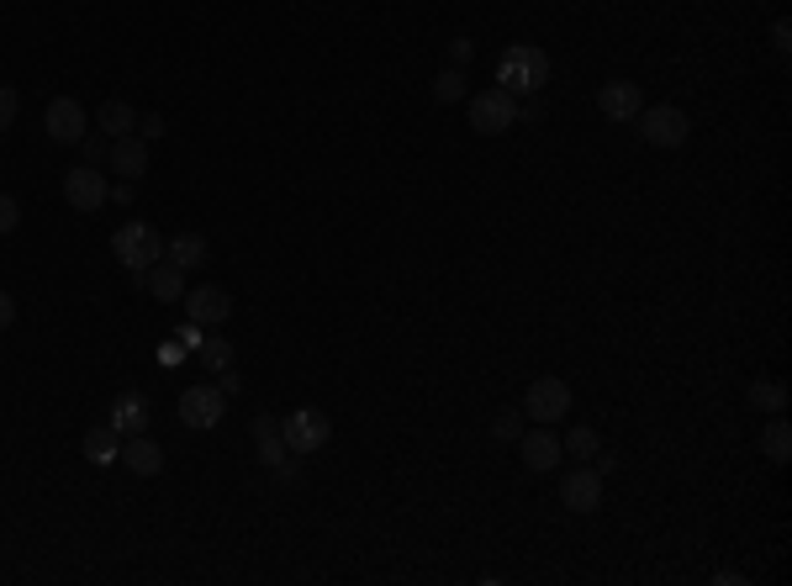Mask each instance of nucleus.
Masks as SVG:
<instances>
[{
	"label": "nucleus",
	"instance_id": "nucleus-20",
	"mask_svg": "<svg viewBox=\"0 0 792 586\" xmlns=\"http://www.w3.org/2000/svg\"><path fill=\"white\" fill-rule=\"evenodd\" d=\"M254 439H259V460L265 465H285L291 460V449H285V439H280V417H254Z\"/></svg>",
	"mask_w": 792,
	"mask_h": 586
},
{
	"label": "nucleus",
	"instance_id": "nucleus-19",
	"mask_svg": "<svg viewBox=\"0 0 792 586\" xmlns=\"http://www.w3.org/2000/svg\"><path fill=\"white\" fill-rule=\"evenodd\" d=\"M143 280H148V296H154V302H165V307L185 296V270H180V265H170V259H159V265H154Z\"/></svg>",
	"mask_w": 792,
	"mask_h": 586
},
{
	"label": "nucleus",
	"instance_id": "nucleus-2",
	"mask_svg": "<svg viewBox=\"0 0 792 586\" xmlns=\"http://www.w3.org/2000/svg\"><path fill=\"white\" fill-rule=\"evenodd\" d=\"M111 254L122 259V270L148 276V270L165 259V239H159V228H148V222H122V228L111 233Z\"/></svg>",
	"mask_w": 792,
	"mask_h": 586
},
{
	"label": "nucleus",
	"instance_id": "nucleus-33",
	"mask_svg": "<svg viewBox=\"0 0 792 586\" xmlns=\"http://www.w3.org/2000/svg\"><path fill=\"white\" fill-rule=\"evenodd\" d=\"M106 202H117V207H133V180H117V185L106 191Z\"/></svg>",
	"mask_w": 792,
	"mask_h": 586
},
{
	"label": "nucleus",
	"instance_id": "nucleus-28",
	"mask_svg": "<svg viewBox=\"0 0 792 586\" xmlns=\"http://www.w3.org/2000/svg\"><path fill=\"white\" fill-rule=\"evenodd\" d=\"M16 111H22L16 85H0V133H11V127H16Z\"/></svg>",
	"mask_w": 792,
	"mask_h": 586
},
{
	"label": "nucleus",
	"instance_id": "nucleus-8",
	"mask_svg": "<svg viewBox=\"0 0 792 586\" xmlns=\"http://www.w3.org/2000/svg\"><path fill=\"white\" fill-rule=\"evenodd\" d=\"M560 502L571 508V513H597L602 508V471L586 460L576 471H565V481H560Z\"/></svg>",
	"mask_w": 792,
	"mask_h": 586
},
{
	"label": "nucleus",
	"instance_id": "nucleus-31",
	"mask_svg": "<svg viewBox=\"0 0 792 586\" xmlns=\"http://www.w3.org/2000/svg\"><path fill=\"white\" fill-rule=\"evenodd\" d=\"M170 127H165V117H138V138L148 143V138H165Z\"/></svg>",
	"mask_w": 792,
	"mask_h": 586
},
{
	"label": "nucleus",
	"instance_id": "nucleus-30",
	"mask_svg": "<svg viewBox=\"0 0 792 586\" xmlns=\"http://www.w3.org/2000/svg\"><path fill=\"white\" fill-rule=\"evenodd\" d=\"M449 59H454V70L471 64V59H476V42H471V37H454V42H449Z\"/></svg>",
	"mask_w": 792,
	"mask_h": 586
},
{
	"label": "nucleus",
	"instance_id": "nucleus-18",
	"mask_svg": "<svg viewBox=\"0 0 792 586\" xmlns=\"http://www.w3.org/2000/svg\"><path fill=\"white\" fill-rule=\"evenodd\" d=\"M165 259L180 265V270H202L211 259V243L202 239V233H174V239L165 243Z\"/></svg>",
	"mask_w": 792,
	"mask_h": 586
},
{
	"label": "nucleus",
	"instance_id": "nucleus-23",
	"mask_svg": "<svg viewBox=\"0 0 792 586\" xmlns=\"http://www.w3.org/2000/svg\"><path fill=\"white\" fill-rule=\"evenodd\" d=\"M751 407H760V413H782V407H788V386H782V380H756V386H751Z\"/></svg>",
	"mask_w": 792,
	"mask_h": 586
},
{
	"label": "nucleus",
	"instance_id": "nucleus-25",
	"mask_svg": "<svg viewBox=\"0 0 792 586\" xmlns=\"http://www.w3.org/2000/svg\"><path fill=\"white\" fill-rule=\"evenodd\" d=\"M434 101H465V74L454 70V64H449L444 74H439V80H434Z\"/></svg>",
	"mask_w": 792,
	"mask_h": 586
},
{
	"label": "nucleus",
	"instance_id": "nucleus-5",
	"mask_svg": "<svg viewBox=\"0 0 792 586\" xmlns=\"http://www.w3.org/2000/svg\"><path fill=\"white\" fill-rule=\"evenodd\" d=\"M565 413H571V386L560 376H539L528 386V396H523V417H528V423L555 428V423H565Z\"/></svg>",
	"mask_w": 792,
	"mask_h": 586
},
{
	"label": "nucleus",
	"instance_id": "nucleus-35",
	"mask_svg": "<svg viewBox=\"0 0 792 586\" xmlns=\"http://www.w3.org/2000/svg\"><path fill=\"white\" fill-rule=\"evenodd\" d=\"M174 339H180V349H202V322H185Z\"/></svg>",
	"mask_w": 792,
	"mask_h": 586
},
{
	"label": "nucleus",
	"instance_id": "nucleus-26",
	"mask_svg": "<svg viewBox=\"0 0 792 586\" xmlns=\"http://www.w3.org/2000/svg\"><path fill=\"white\" fill-rule=\"evenodd\" d=\"M565 449H571V454H576V460H592V454H597V449H602V439H597V428H571V434H565Z\"/></svg>",
	"mask_w": 792,
	"mask_h": 586
},
{
	"label": "nucleus",
	"instance_id": "nucleus-13",
	"mask_svg": "<svg viewBox=\"0 0 792 586\" xmlns=\"http://www.w3.org/2000/svg\"><path fill=\"white\" fill-rule=\"evenodd\" d=\"M517 449H523V465L539 471V476H545L550 465H560V454H565V444L555 439V428H545V423H539V428H523Z\"/></svg>",
	"mask_w": 792,
	"mask_h": 586
},
{
	"label": "nucleus",
	"instance_id": "nucleus-29",
	"mask_svg": "<svg viewBox=\"0 0 792 586\" xmlns=\"http://www.w3.org/2000/svg\"><path fill=\"white\" fill-rule=\"evenodd\" d=\"M16 222H22L16 196H5V191H0V239H5V233H16Z\"/></svg>",
	"mask_w": 792,
	"mask_h": 586
},
{
	"label": "nucleus",
	"instance_id": "nucleus-34",
	"mask_svg": "<svg viewBox=\"0 0 792 586\" xmlns=\"http://www.w3.org/2000/svg\"><path fill=\"white\" fill-rule=\"evenodd\" d=\"M771 48H777V53H788V48H792V27H788V22H771Z\"/></svg>",
	"mask_w": 792,
	"mask_h": 586
},
{
	"label": "nucleus",
	"instance_id": "nucleus-16",
	"mask_svg": "<svg viewBox=\"0 0 792 586\" xmlns=\"http://www.w3.org/2000/svg\"><path fill=\"white\" fill-rule=\"evenodd\" d=\"M90 127L106 133V138H127V133H138V111L127 101H101L96 117H90Z\"/></svg>",
	"mask_w": 792,
	"mask_h": 586
},
{
	"label": "nucleus",
	"instance_id": "nucleus-15",
	"mask_svg": "<svg viewBox=\"0 0 792 586\" xmlns=\"http://www.w3.org/2000/svg\"><path fill=\"white\" fill-rule=\"evenodd\" d=\"M117 465H127L133 476H143V481H148V476H159V471H165V449L154 444V439H143V434H133V439L122 444V454H117Z\"/></svg>",
	"mask_w": 792,
	"mask_h": 586
},
{
	"label": "nucleus",
	"instance_id": "nucleus-37",
	"mask_svg": "<svg viewBox=\"0 0 792 586\" xmlns=\"http://www.w3.org/2000/svg\"><path fill=\"white\" fill-rule=\"evenodd\" d=\"M217 386H222V396H239V391H243V380L233 376V370H222V376H217Z\"/></svg>",
	"mask_w": 792,
	"mask_h": 586
},
{
	"label": "nucleus",
	"instance_id": "nucleus-22",
	"mask_svg": "<svg viewBox=\"0 0 792 586\" xmlns=\"http://www.w3.org/2000/svg\"><path fill=\"white\" fill-rule=\"evenodd\" d=\"M85 454L96 460V465H117V454H122V444H117V428L106 423V428H96L90 439H85Z\"/></svg>",
	"mask_w": 792,
	"mask_h": 586
},
{
	"label": "nucleus",
	"instance_id": "nucleus-14",
	"mask_svg": "<svg viewBox=\"0 0 792 586\" xmlns=\"http://www.w3.org/2000/svg\"><path fill=\"white\" fill-rule=\"evenodd\" d=\"M106 164L122 174V180H138L148 174V143L138 133H127V138H111V154H106Z\"/></svg>",
	"mask_w": 792,
	"mask_h": 586
},
{
	"label": "nucleus",
	"instance_id": "nucleus-6",
	"mask_svg": "<svg viewBox=\"0 0 792 586\" xmlns=\"http://www.w3.org/2000/svg\"><path fill=\"white\" fill-rule=\"evenodd\" d=\"M280 439L291 454H317V449L333 439V423L328 413H317V407H296L291 417H280Z\"/></svg>",
	"mask_w": 792,
	"mask_h": 586
},
{
	"label": "nucleus",
	"instance_id": "nucleus-36",
	"mask_svg": "<svg viewBox=\"0 0 792 586\" xmlns=\"http://www.w3.org/2000/svg\"><path fill=\"white\" fill-rule=\"evenodd\" d=\"M16 322V302H11V291H0V333Z\"/></svg>",
	"mask_w": 792,
	"mask_h": 586
},
{
	"label": "nucleus",
	"instance_id": "nucleus-27",
	"mask_svg": "<svg viewBox=\"0 0 792 586\" xmlns=\"http://www.w3.org/2000/svg\"><path fill=\"white\" fill-rule=\"evenodd\" d=\"M523 423H528V417L508 407V413H502L497 423H491V439H502V444H517V439H523Z\"/></svg>",
	"mask_w": 792,
	"mask_h": 586
},
{
	"label": "nucleus",
	"instance_id": "nucleus-9",
	"mask_svg": "<svg viewBox=\"0 0 792 586\" xmlns=\"http://www.w3.org/2000/svg\"><path fill=\"white\" fill-rule=\"evenodd\" d=\"M42 127H48L53 143H85L90 117H85V106L74 101V96H59V101H48V111H42Z\"/></svg>",
	"mask_w": 792,
	"mask_h": 586
},
{
	"label": "nucleus",
	"instance_id": "nucleus-3",
	"mask_svg": "<svg viewBox=\"0 0 792 586\" xmlns=\"http://www.w3.org/2000/svg\"><path fill=\"white\" fill-rule=\"evenodd\" d=\"M471 127H476L482 138H502V133H513L517 127V96H508L502 85H497V90H482V96H471Z\"/></svg>",
	"mask_w": 792,
	"mask_h": 586
},
{
	"label": "nucleus",
	"instance_id": "nucleus-11",
	"mask_svg": "<svg viewBox=\"0 0 792 586\" xmlns=\"http://www.w3.org/2000/svg\"><path fill=\"white\" fill-rule=\"evenodd\" d=\"M597 111H602L608 122H634V117L645 111V90H639L634 80H608V85L597 90Z\"/></svg>",
	"mask_w": 792,
	"mask_h": 586
},
{
	"label": "nucleus",
	"instance_id": "nucleus-4",
	"mask_svg": "<svg viewBox=\"0 0 792 586\" xmlns=\"http://www.w3.org/2000/svg\"><path fill=\"white\" fill-rule=\"evenodd\" d=\"M634 122H639V138L650 143V148H682V143H687V133H692L687 111H682V106H666V101L645 106Z\"/></svg>",
	"mask_w": 792,
	"mask_h": 586
},
{
	"label": "nucleus",
	"instance_id": "nucleus-1",
	"mask_svg": "<svg viewBox=\"0 0 792 586\" xmlns=\"http://www.w3.org/2000/svg\"><path fill=\"white\" fill-rule=\"evenodd\" d=\"M545 80H550V59H545L539 48H528V42H517V48H508V53L497 59V85H502L508 96H534Z\"/></svg>",
	"mask_w": 792,
	"mask_h": 586
},
{
	"label": "nucleus",
	"instance_id": "nucleus-32",
	"mask_svg": "<svg viewBox=\"0 0 792 586\" xmlns=\"http://www.w3.org/2000/svg\"><path fill=\"white\" fill-rule=\"evenodd\" d=\"M106 154H111V138H85V164H96V159H106Z\"/></svg>",
	"mask_w": 792,
	"mask_h": 586
},
{
	"label": "nucleus",
	"instance_id": "nucleus-10",
	"mask_svg": "<svg viewBox=\"0 0 792 586\" xmlns=\"http://www.w3.org/2000/svg\"><path fill=\"white\" fill-rule=\"evenodd\" d=\"M106 174L96 170V164H74L70 174H64V202H70V211H96L106 207Z\"/></svg>",
	"mask_w": 792,
	"mask_h": 586
},
{
	"label": "nucleus",
	"instance_id": "nucleus-17",
	"mask_svg": "<svg viewBox=\"0 0 792 586\" xmlns=\"http://www.w3.org/2000/svg\"><path fill=\"white\" fill-rule=\"evenodd\" d=\"M111 428L122 434V439H133L148 428V402H143L138 391H122L117 402H111Z\"/></svg>",
	"mask_w": 792,
	"mask_h": 586
},
{
	"label": "nucleus",
	"instance_id": "nucleus-21",
	"mask_svg": "<svg viewBox=\"0 0 792 586\" xmlns=\"http://www.w3.org/2000/svg\"><path fill=\"white\" fill-rule=\"evenodd\" d=\"M760 454H766L771 465H788L792 460V428L782 423V413H771V423L760 428Z\"/></svg>",
	"mask_w": 792,
	"mask_h": 586
},
{
	"label": "nucleus",
	"instance_id": "nucleus-12",
	"mask_svg": "<svg viewBox=\"0 0 792 586\" xmlns=\"http://www.w3.org/2000/svg\"><path fill=\"white\" fill-rule=\"evenodd\" d=\"M180 302H185V317L202 322V328H217V322L233 317V296H228L222 285H196V291H185Z\"/></svg>",
	"mask_w": 792,
	"mask_h": 586
},
{
	"label": "nucleus",
	"instance_id": "nucleus-24",
	"mask_svg": "<svg viewBox=\"0 0 792 586\" xmlns=\"http://www.w3.org/2000/svg\"><path fill=\"white\" fill-rule=\"evenodd\" d=\"M196 354H202V365H207V370H217V376H222V370H233V344H222V339H202V349H196Z\"/></svg>",
	"mask_w": 792,
	"mask_h": 586
},
{
	"label": "nucleus",
	"instance_id": "nucleus-7",
	"mask_svg": "<svg viewBox=\"0 0 792 586\" xmlns=\"http://www.w3.org/2000/svg\"><path fill=\"white\" fill-rule=\"evenodd\" d=\"M222 413H228L222 386L202 380V386H185V391H180V423H185V428H217Z\"/></svg>",
	"mask_w": 792,
	"mask_h": 586
}]
</instances>
